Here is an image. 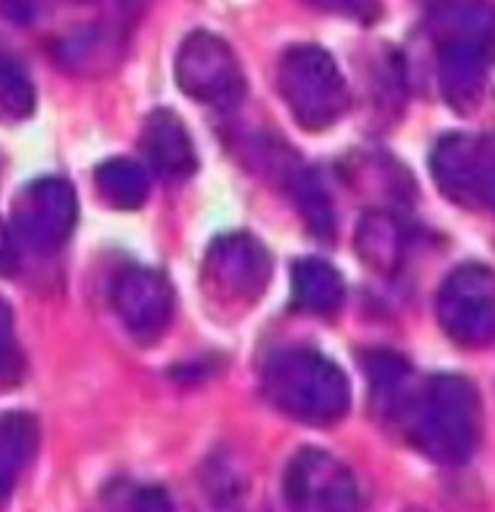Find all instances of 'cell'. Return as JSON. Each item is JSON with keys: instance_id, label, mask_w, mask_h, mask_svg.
I'll list each match as a JSON object with an SVG mask.
<instances>
[{"instance_id": "6da1fadb", "label": "cell", "mask_w": 495, "mask_h": 512, "mask_svg": "<svg viewBox=\"0 0 495 512\" xmlns=\"http://www.w3.org/2000/svg\"><path fill=\"white\" fill-rule=\"evenodd\" d=\"M428 32L437 51L442 98L459 115L479 110L495 64V3L430 0Z\"/></svg>"}, {"instance_id": "7a4b0ae2", "label": "cell", "mask_w": 495, "mask_h": 512, "mask_svg": "<svg viewBox=\"0 0 495 512\" xmlns=\"http://www.w3.org/2000/svg\"><path fill=\"white\" fill-rule=\"evenodd\" d=\"M401 423L432 462L464 464L481 442V396L469 379L437 374L413 391Z\"/></svg>"}, {"instance_id": "3957f363", "label": "cell", "mask_w": 495, "mask_h": 512, "mask_svg": "<svg viewBox=\"0 0 495 512\" xmlns=\"http://www.w3.org/2000/svg\"><path fill=\"white\" fill-rule=\"evenodd\" d=\"M265 394L284 415L309 425H330L350 408V381L316 350H287L265 369Z\"/></svg>"}, {"instance_id": "277c9868", "label": "cell", "mask_w": 495, "mask_h": 512, "mask_svg": "<svg viewBox=\"0 0 495 512\" xmlns=\"http://www.w3.org/2000/svg\"><path fill=\"white\" fill-rule=\"evenodd\" d=\"M277 88L299 127L323 132L345 115L347 83L333 56L316 44H297L282 54Z\"/></svg>"}, {"instance_id": "5b68a950", "label": "cell", "mask_w": 495, "mask_h": 512, "mask_svg": "<svg viewBox=\"0 0 495 512\" xmlns=\"http://www.w3.org/2000/svg\"><path fill=\"white\" fill-rule=\"evenodd\" d=\"M272 260L265 246L248 233H229L209 246L202 267L207 299L224 309H250L267 289Z\"/></svg>"}, {"instance_id": "8992f818", "label": "cell", "mask_w": 495, "mask_h": 512, "mask_svg": "<svg viewBox=\"0 0 495 512\" xmlns=\"http://www.w3.org/2000/svg\"><path fill=\"white\" fill-rule=\"evenodd\" d=\"M175 78L187 98L231 110L246 95L248 83L238 56L219 34L197 30L175 56Z\"/></svg>"}, {"instance_id": "52a82bcc", "label": "cell", "mask_w": 495, "mask_h": 512, "mask_svg": "<svg viewBox=\"0 0 495 512\" xmlns=\"http://www.w3.org/2000/svg\"><path fill=\"white\" fill-rule=\"evenodd\" d=\"M437 321L462 347L495 343V270L481 263L459 265L437 294Z\"/></svg>"}, {"instance_id": "ba28073f", "label": "cell", "mask_w": 495, "mask_h": 512, "mask_svg": "<svg viewBox=\"0 0 495 512\" xmlns=\"http://www.w3.org/2000/svg\"><path fill=\"white\" fill-rule=\"evenodd\" d=\"M430 170L449 199L495 212V132L445 136L432 151Z\"/></svg>"}, {"instance_id": "9c48e42d", "label": "cell", "mask_w": 495, "mask_h": 512, "mask_svg": "<svg viewBox=\"0 0 495 512\" xmlns=\"http://www.w3.org/2000/svg\"><path fill=\"white\" fill-rule=\"evenodd\" d=\"M78 219V199L66 180L42 178L22 187L13 199L10 226L22 246L54 253L68 241Z\"/></svg>"}, {"instance_id": "30bf717a", "label": "cell", "mask_w": 495, "mask_h": 512, "mask_svg": "<svg viewBox=\"0 0 495 512\" xmlns=\"http://www.w3.org/2000/svg\"><path fill=\"white\" fill-rule=\"evenodd\" d=\"M357 481L333 454L301 449L284 469V498L301 510H350L357 505Z\"/></svg>"}, {"instance_id": "8fae6325", "label": "cell", "mask_w": 495, "mask_h": 512, "mask_svg": "<svg viewBox=\"0 0 495 512\" xmlns=\"http://www.w3.org/2000/svg\"><path fill=\"white\" fill-rule=\"evenodd\" d=\"M112 306L136 343L153 345L173 318V287L163 272L127 267L112 287Z\"/></svg>"}, {"instance_id": "7c38bea8", "label": "cell", "mask_w": 495, "mask_h": 512, "mask_svg": "<svg viewBox=\"0 0 495 512\" xmlns=\"http://www.w3.org/2000/svg\"><path fill=\"white\" fill-rule=\"evenodd\" d=\"M141 149L151 168L168 180H182L195 173L197 156L190 132L175 112L153 110L141 129Z\"/></svg>"}, {"instance_id": "4fadbf2b", "label": "cell", "mask_w": 495, "mask_h": 512, "mask_svg": "<svg viewBox=\"0 0 495 512\" xmlns=\"http://www.w3.org/2000/svg\"><path fill=\"white\" fill-rule=\"evenodd\" d=\"M294 301L311 314H333L345 299V280L328 260L306 258L292 272Z\"/></svg>"}, {"instance_id": "5bb4252c", "label": "cell", "mask_w": 495, "mask_h": 512, "mask_svg": "<svg viewBox=\"0 0 495 512\" xmlns=\"http://www.w3.org/2000/svg\"><path fill=\"white\" fill-rule=\"evenodd\" d=\"M357 253L367 267L391 275L403 260V229L396 216L386 212H369L357 226Z\"/></svg>"}, {"instance_id": "9a60e30c", "label": "cell", "mask_w": 495, "mask_h": 512, "mask_svg": "<svg viewBox=\"0 0 495 512\" xmlns=\"http://www.w3.org/2000/svg\"><path fill=\"white\" fill-rule=\"evenodd\" d=\"M367 367L369 379H372L374 406L381 411V418L401 420L415 391L408 362L391 352H379V355L369 357Z\"/></svg>"}, {"instance_id": "2e32d148", "label": "cell", "mask_w": 495, "mask_h": 512, "mask_svg": "<svg viewBox=\"0 0 495 512\" xmlns=\"http://www.w3.org/2000/svg\"><path fill=\"white\" fill-rule=\"evenodd\" d=\"M37 449V423L25 413L0 418V500L13 491L17 476Z\"/></svg>"}, {"instance_id": "e0dca14e", "label": "cell", "mask_w": 495, "mask_h": 512, "mask_svg": "<svg viewBox=\"0 0 495 512\" xmlns=\"http://www.w3.org/2000/svg\"><path fill=\"white\" fill-rule=\"evenodd\" d=\"M100 197L115 209H139L149 199V175L136 161L112 158L95 170Z\"/></svg>"}, {"instance_id": "ac0fdd59", "label": "cell", "mask_w": 495, "mask_h": 512, "mask_svg": "<svg viewBox=\"0 0 495 512\" xmlns=\"http://www.w3.org/2000/svg\"><path fill=\"white\" fill-rule=\"evenodd\" d=\"M37 95L25 68L10 51L0 47V122H22L34 112Z\"/></svg>"}, {"instance_id": "d6986e66", "label": "cell", "mask_w": 495, "mask_h": 512, "mask_svg": "<svg viewBox=\"0 0 495 512\" xmlns=\"http://www.w3.org/2000/svg\"><path fill=\"white\" fill-rule=\"evenodd\" d=\"M299 192V204L304 209V216L309 219L311 231L318 236H330L333 233V212H330L328 195H323L321 187L316 185V180L311 175H304L297 182Z\"/></svg>"}, {"instance_id": "ffe728a7", "label": "cell", "mask_w": 495, "mask_h": 512, "mask_svg": "<svg viewBox=\"0 0 495 512\" xmlns=\"http://www.w3.org/2000/svg\"><path fill=\"white\" fill-rule=\"evenodd\" d=\"M17 369H20V352L15 343L13 311L8 301L0 297V381L15 379Z\"/></svg>"}, {"instance_id": "44dd1931", "label": "cell", "mask_w": 495, "mask_h": 512, "mask_svg": "<svg viewBox=\"0 0 495 512\" xmlns=\"http://www.w3.org/2000/svg\"><path fill=\"white\" fill-rule=\"evenodd\" d=\"M306 3L323 10V13L350 17V20L360 22H372L381 15L379 0H306Z\"/></svg>"}, {"instance_id": "7402d4cb", "label": "cell", "mask_w": 495, "mask_h": 512, "mask_svg": "<svg viewBox=\"0 0 495 512\" xmlns=\"http://www.w3.org/2000/svg\"><path fill=\"white\" fill-rule=\"evenodd\" d=\"M17 263L15 236L8 226L0 221V272H10Z\"/></svg>"}]
</instances>
